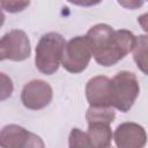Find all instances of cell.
I'll use <instances>...</instances> for the list:
<instances>
[{"mask_svg":"<svg viewBox=\"0 0 148 148\" xmlns=\"http://www.w3.org/2000/svg\"><path fill=\"white\" fill-rule=\"evenodd\" d=\"M65 45V38L58 32L43 35L36 46L35 64L37 69L45 75L54 74L61 62Z\"/></svg>","mask_w":148,"mask_h":148,"instance_id":"obj_2","label":"cell"},{"mask_svg":"<svg viewBox=\"0 0 148 148\" xmlns=\"http://www.w3.org/2000/svg\"><path fill=\"white\" fill-rule=\"evenodd\" d=\"M112 138L119 148H141L147 141L145 128L132 121L120 124L112 134Z\"/></svg>","mask_w":148,"mask_h":148,"instance_id":"obj_8","label":"cell"},{"mask_svg":"<svg viewBox=\"0 0 148 148\" xmlns=\"http://www.w3.org/2000/svg\"><path fill=\"white\" fill-rule=\"evenodd\" d=\"M88 138L90 146L94 148H106L111 146L112 132L110 124L102 121L88 123Z\"/></svg>","mask_w":148,"mask_h":148,"instance_id":"obj_10","label":"cell"},{"mask_svg":"<svg viewBox=\"0 0 148 148\" xmlns=\"http://www.w3.org/2000/svg\"><path fill=\"white\" fill-rule=\"evenodd\" d=\"M3 23H5V14H3L2 9L0 8V28L3 25Z\"/></svg>","mask_w":148,"mask_h":148,"instance_id":"obj_18","label":"cell"},{"mask_svg":"<svg viewBox=\"0 0 148 148\" xmlns=\"http://www.w3.org/2000/svg\"><path fill=\"white\" fill-rule=\"evenodd\" d=\"M13 90L14 86L12 79L7 74L0 72V102L9 98L13 94Z\"/></svg>","mask_w":148,"mask_h":148,"instance_id":"obj_15","label":"cell"},{"mask_svg":"<svg viewBox=\"0 0 148 148\" xmlns=\"http://www.w3.org/2000/svg\"><path fill=\"white\" fill-rule=\"evenodd\" d=\"M117 1L121 7H124L126 9L134 10V9L142 7V5L145 3L146 0H117Z\"/></svg>","mask_w":148,"mask_h":148,"instance_id":"obj_16","label":"cell"},{"mask_svg":"<svg viewBox=\"0 0 148 148\" xmlns=\"http://www.w3.org/2000/svg\"><path fill=\"white\" fill-rule=\"evenodd\" d=\"M147 45H148L147 36L141 35L135 37V43L132 49L134 61L145 74H147Z\"/></svg>","mask_w":148,"mask_h":148,"instance_id":"obj_11","label":"cell"},{"mask_svg":"<svg viewBox=\"0 0 148 148\" xmlns=\"http://www.w3.org/2000/svg\"><path fill=\"white\" fill-rule=\"evenodd\" d=\"M0 147L2 148H43L42 139L22 126L10 124L0 131Z\"/></svg>","mask_w":148,"mask_h":148,"instance_id":"obj_6","label":"cell"},{"mask_svg":"<svg viewBox=\"0 0 148 148\" xmlns=\"http://www.w3.org/2000/svg\"><path fill=\"white\" fill-rule=\"evenodd\" d=\"M30 5V0H0V6L8 13H20Z\"/></svg>","mask_w":148,"mask_h":148,"instance_id":"obj_14","label":"cell"},{"mask_svg":"<svg viewBox=\"0 0 148 148\" xmlns=\"http://www.w3.org/2000/svg\"><path fill=\"white\" fill-rule=\"evenodd\" d=\"M140 92L139 81L134 73L121 71L111 80V106L127 112L133 106Z\"/></svg>","mask_w":148,"mask_h":148,"instance_id":"obj_3","label":"cell"},{"mask_svg":"<svg viewBox=\"0 0 148 148\" xmlns=\"http://www.w3.org/2000/svg\"><path fill=\"white\" fill-rule=\"evenodd\" d=\"M91 57L86 36H76L66 43L60 64L67 72L77 74L87 68Z\"/></svg>","mask_w":148,"mask_h":148,"instance_id":"obj_4","label":"cell"},{"mask_svg":"<svg viewBox=\"0 0 148 148\" xmlns=\"http://www.w3.org/2000/svg\"><path fill=\"white\" fill-rule=\"evenodd\" d=\"M86 97L91 106H111V80L106 76H94L86 86Z\"/></svg>","mask_w":148,"mask_h":148,"instance_id":"obj_9","label":"cell"},{"mask_svg":"<svg viewBox=\"0 0 148 148\" xmlns=\"http://www.w3.org/2000/svg\"><path fill=\"white\" fill-rule=\"evenodd\" d=\"M86 118L88 123L91 121H102L108 123L111 125V123L116 118V112L113 111L112 106H89L86 113Z\"/></svg>","mask_w":148,"mask_h":148,"instance_id":"obj_12","label":"cell"},{"mask_svg":"<svg viewBox=\"0 0 148 148\" xmlns=\"http://www.w3.org/2000/svg\"><path fill=\"white\" fill-rule=\"evenodd\" d=\"M53 91L51 86L43 80H32L24 84L21 92L22 104L30 110L46 108L52 101Z\"/></svg>","mask_w":148,"mask_h":148,"instance_id":"obj_7","label":"cell"},{"mask_svg":"<svg viewBox=\"0 0 148 148\" xmlns=\"http://www.w3.org/2000/svg\"><path fill=\"white\" fill-rule=\"evenodd\" d=\"M68 146L71 148H83V147H91L89 142L88 134L86 132H82L80 128H72L68 138Z\"/></svg>","mask_w":148,"mask_h":148,"instance_id":"obj_13","label":"cell"},{"mask_svg":"<svg viewBox=\"0 0 148 148\" xmlns=\"http://www.w3.org/2000/svg\"><path fill=\"white\" fill-rule=\"evenodd\" d=\"M67 1L73 5L83 6V7H90V6H95V5H98L99 2H102V0H67Z\"/></svg>","mask_w":148,"mask_h":148,"instance_id":"obj_17","label":"cell"},{"mask_svg":"<svg viewBox=\"0 0 148 148\" xmlns=\"http://www.w3.org/2000/svg\"><path fill=\"white\" fill-rule=\"evenodd\" d=\"M30 40L23 30H10L0 38V61H23L30 57Z\"/></svg>","mask_w":148,"mask_h":148,"instance_id":"obj_5","label":"cell"},{"mask_svg":"<svg viewBox=\"0 0 148 148\" xmlns=\"http://www.w3.org/2000/svg\"><path fill=\"white\" fill-rule=\"evenodd\" d=\"M91 56L95 61L104 67L113 66L127 56L135 43V36L130 30H113L105 23L91 27L87 35Z\"/></svg>","mask_w":148,"mask_h":148,"instance_id":"obj_1","label":"cell"}]
</instances>
